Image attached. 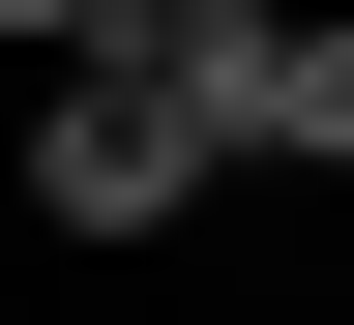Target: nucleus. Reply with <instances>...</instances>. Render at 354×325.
I'll return each instance as SVG.
<instances>
[{"label":"nucleus","instance_id":"obj_1","mask_svg":"<svg viewBox=\"0 0 354 325\" xmlns=\"http://www.w3.org/2000/svg\"><path fill=\"white\" fill-rule=\"evenodd\" d=\"M177 177H207V148H177L148 89H118V60H59V118H30V207H59V237H177Z\"/></svg>","mask_w":354,"mask_h":325},{"label":"nucleus","instance_id":"obj_2","mask_svg":"<svg viewBox=\"0 0 354 325\" xmlns=\"http://www.w3.org/2000/svg\"><path fill=\"white\" fill-rule=\"evenodd\" d=\"M236 148L354 177V0H266V60H236Z\"/></svg>","mask_w":354,"mask_h":325},{"label":"nucleus","instance_id":"obj_3","mask_svg":"<svg viewBox=\"0 0 354 325\" xmlns=\"http://www.w3.org/2000/svg\"><path fill=\"white\" fill-rule=\"evenodd\" d=\"M0 30H30V60H118V0H0Z\"/></svg>","mask_w":354,"mask_h":325}]
</instances>
